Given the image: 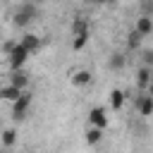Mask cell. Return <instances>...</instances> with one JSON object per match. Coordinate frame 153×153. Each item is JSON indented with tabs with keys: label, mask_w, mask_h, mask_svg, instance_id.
Listing matches in <instances>:
<instances>
[{
	"label": "cell",
	"mask_w": 153,
	"mask_h": 153,
	"mask_svg": "<svg viewBox=\"0 0 153 153\" xmlns=\"http://www.w3.org/2000/svg\"><path fill=\"white\" fill-rule=\"evenodd\" d=\"M29 55H31V53L17 41V45H14L12 53L7 55V65H10V69H19V67H24V62L29 60Z\"/></svg>",
	"instance_id": "obj_1"
},
{
	"label": "cell",
	"mask_w": 153,
	"mask_h": 153,
	"mask_svg": "<svg viewBox=\"0 0 153 153\" xmlns=\"http://www.w3.org/2000/svg\"><path fill=\"white\" fill-rule=\"evenodd\" d=\"M29 105H31V93L24 88V91H22V96H19L17 100H12V117H14L17 122H19V120H24V117H26Z\"/></svg>",
	"instance_id": "obj_2"
},
{
	"label": "cell",
	"mask_w": 153,
	"mask_h": 153,
	"mask_svg": "<svg viewBox=\"0 0 153 153\" xmlns=\"http://www.w3.org/2000/svg\"><path fill=\"white\" fill-rule=\"evenodd\" d=\"M88 122H91L93 127L105 129V127H108V115H105V108H100V105L91 108V110H88Z\"/></svg>",
	"instance_id": "obj_3"
},
{
	"label": "cell",
	"mask_w": 153,
	"mask_h": 153,
	"mask_svg": "<svg viewBox=\"0 0 153 153\" xmlns=\"http://www.w3.org/2000/svg\"><path fill=\"white\" fill-rule=\"evenodd\" d=\"M134 108L139 110V115H143V117H148V115H153V96H139L136 100H134Z\"/></svg>",
	"instance_id": "obj_4"
},
{
	"label": "cell",
	"mask_w": 153,
	"mask_h": 153,
	"mask_svg": "<svg viewBox=\"0 0 153 153\" xmlns=\"http://www.w3.org/2000/svg\"><path fill=\"white\" fill-rule=\"evenodd\" d=\"M10 84H14L17 88L24 91V88L29 86V74H26L22 67H19V69H12V72H10Z\"/></svg>",
	"instance_id": "obj_5"
},
{
	"label": "cell",
	"mask_w": 153,
	"mask_h": 153,
	"mask_svg": "<svg viewBox=\"0 0 153 153\" xmlns=\"http://www.w3.org/2000/svg\"><path fill=\"white\" fill-rule=\"evenodd\" d=\"M19 43H22L29 53H38V50H41V38H38L36 33H26V36H22Z\"/></svg>",
	"instance_id": "obj_6"
},
{
	"label": "cell",
	"mask_w": 153,
	"mask_h": 153,
	"mask_svg": "<svg viewBox=\"0 0 153 153\" xmlns=\"http://www.w3.org/2000/svg\"><path fill=\"white\" fill-rule=\"evenodd\" d=\"M151 79H153V67H148V65L139 67V72H136V84H139V88H146V86L151 84Z\"/></svg>",
	"instance_id": "obj_7"
},
{
	"label": "cell",
	"mask_w": 153,
	"mask_h": 153,
	"mask_svg": "<svg viewBox=\"0 0 153 153\" xmlns=\"http://www.w3.org/2000/svg\"><path fill=\"white\" fill-rule=\"evenodd\" d=\"M136 31H141L143 36H151L153 33V17L151 14H141L136 19Z\"/></svg>",
	"instance_id": "obj_8"
},
{
	"label": "cell",
	"mask_w": 153,
	"mask_h": 153,
	"mask_svg": "<svg viewBox=\"0 0 153 153\" xmlns=\"http://www.w3.org/2000/svg\"><path fill=\"white\" fill-rule=\"evenodd\" d=\"M19 96H22V88H17L14 84L0 86V98H2V100H17Z\"/></svg>",
	"instance_id": "obj_9"
},
{
	"label": "cell",
	"mask_w": 153,
	"mask_h": 153,
	"mask_svg": "<svg viewBox=\"0 0 153 153\" xmlns=\"http://www.w3.org/2000/svg\"><path fill=\"white\" fill-rule=\"evenodd\" d=\"M31 22H33V17H31V14H26L24 10H17V12L12 14V24H14V26H19V29L29 26Z\"/></svg>",
	"instance_id": "obj_10"
},
{
	"label": "cell",
	"mask_w": 153,
	"mask_h": 153,
	"mask_svg": "<svg viewBox=\"0 0 153 153\" xmlns=\"http://www.w3.org/2000/svg\"><path fill=\"white\" fill-rule=\"evenodd\" d=\"M91 72L88 69H76L74 74H72V84L74 86H86V84H91Z\"/></svg>",
	"instance_id": "obj_11"
},
{
	"label": "cell",
	"mask_w": 153,
	"mask_h": 153,
	"mask_svg": "<svg viewBox=\"0 0 153 153\" xmlns=\"http://www.w3.org/2000/svg\"><path fill=\"white\" fill-rule=\"evenodd\" d=\"M124 98H127V93H124V91H120V88H112V91H110V108H112V110H122V105H124Z\"/></svg>",
	"instance_id": "obj_12"
},
{
	"label": "cell",
	"mask_w": 153,
	"mask_h": 153,
	"mask_svg": "<svg viewBox=\"0 0 153 153\" xmlns=\"http://www.w3.org/2000/svg\"><path fill=\"white\" fill-rule=\"evenodd\" d=\"M103 131H105V129H100V127H93V124H91V127L86 129V143H88V146H96V143H100V139H103Z\"/></svg>",
	"instance_id": "obj_13"
},
{
	"label": "cell",
	"mask_w": 153,
	"mask_h": 153,
	"mask_svg": "<svg viewBox=\"0 0 153 153\" xmlns=\"http://www.w3.org/2000/svg\"><path fill=\"white\" fill-rule=\"evenodd\" d=\"M143 38H146V36H143L141 31H136V29H134V31H129V33H127V48H129V50L141 48V41H143Z\"/></svg>",
	"instance_id": "obj_14"
},
{
	"label": "cell",
	"mask_w": 153,
	"mask_h": 153,
	"mask_svg": "<svg viewBox=\"0 0 153 153\" xmlns=\"http://www.w3.org/2000/svg\"><path fill=\"white\" fill-rule=\"evenodd\" d=\"M124 65H127L124 53H112V55H110V60H108V67H110V69H115V72L124 69Z\"/></svg>",
	"instance_id": "obj_15"
},
{
	"label": "cell",
	"mask_w": 153,
	"mask_h": 153,
	"mask_svg": "<svg viewBox=\"0 0 153 153\" xmlns=\"http://www.w3.org/2000/svg\"><path fill=\"white\" fill-rule=\"evenodd\" d=\"M86 31H88V22L84 17H74L72 19V33L76 36V33H86Z\"/></svg>",
	"instance_id": "obj_16"
},
{
	"label": "cell",
	"mask_w": 153,
	"mask_h": 153,
	"mask_svg": "<svg viewBox=\"0 0 153 153\" xmlns=\"http://www.w3.org/2000/svg\"><path fill=\"white\" fill-rule=\"evenodd\" d=\"M0 139H2V146H5V148H12V146L17 143V129H12V127H10V129H5Z\"/></svg>",
	"instance_id": "obj_17"
},
{
	"label": "cell",
	"mask_w": 153,
	"mask_h": 153,
	"mask_svg": "<svg viewBox=\"0 0 153 153\" xmlns=\"http://www.w3.org/2000/svg\"><path fill=\"white\" fill-rule=\"evenodd\" d=\"M86 43H88V31H86V33H76L74 41H72V48H74V50H81Z\"/></svg>",
	"instance_id": "obj_18"
},
{
	"label": "cell",
	"mask_w": 153,
	"mask_h": 153,
	"mask_svg": "<svg viewBox=\"0 0 153 153\" xmlns=\"http://www.w3.org/2000/svg\"><path fill=\"white\" fill-rule=\"evenodd\" d=\"M141 14H151L153 17V0H141Z\"/></svg>",
	"instance_id": "obj_19"
},
{
	"label": "cell",
	"mask_w": 153,
	"mask_h": 153,
	"mask_svg": "<svg viewBox=\"0 0 153 153\" xmlns=\"http://www.w3.org/2000/svg\"><path fill=\"white\" fill-rule=\"evenodd\" d=\"M141 60H143V65L153 67V50H143V53H141Z\"/></svg>",
	"instance_id": "obj_20"
},
{
	"label": "cell",
	"mask_w": 153,
	"mask_h": 153,
	"mask_svg": "<svg viewBox=\"0 0 153 153\" xmlns=\"http://www.w3.org/2000/svg\"><path fill=\"white\" fill-rule=\"evenodd\" d=\"M14 45H17V41H5V43H2V48H0V50H2V53H5V55H10V53H12V48H14Z\"/></svg>",
	"instance_id": "obj_21"
},
{
	"label": "cell",
	"mask_w": 153,
	"mask_h": 153,
	"mask_svg": "<svg viewBox=\"0 0 153 153\" xmlns=\"http://www.w3.org/2000/svg\"><path fill=\"white\" fill-rule=\"evenodd\" d=\"M146 93H148V96H153V79H151V84L146 86Z\"/></svg>",
	"instance_id": "obj_22"
},
{
	"label": "cell",
	"mask_w": 153,
	"mask_h": 153,
	"mask_svg": "<svg viewBox=\"0 0 153 153\" xmlns=\"http://www.w3.org/2000/svg\"><path fill=\"white\" fill-rule=\"evenodd\" d=\"M86 2H93V5H103V2H108V0H86Z\"/></svg>",
	"instance_id": "obj_23"
},
{
	"label": "cell",
	"mask_w": 153,
	"mask_h": 153,
	"mask_svg": "<svg viewBox=\"0 0 153 153\" xmlns=\"http://www.w3.org/2000/svg\"><path fill=\"white\" fill-rule=\"evenodd\" d=\"M31 2H36V5H41V2H45V0H31Z\"/></svg>",
	"instance_id": "obj_24"
},
{
	"label": "cell",
	"mask_w": 153,
	"mask_h": 153,
	"mask_svg": "<svg viewBox=\"0 0 153 153\" xmlns=\"http://www.w3.org/2000/svg\"><path fill=\"white\" fill-rule=\"evenodd\" d=\"M108 2H115V0H108Z\"/></svg>",
	"instance_id": "obj_25"
}]
</instances>
